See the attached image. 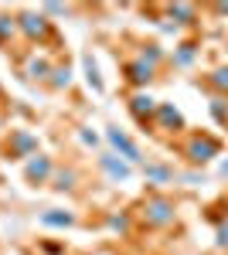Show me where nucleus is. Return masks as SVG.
Instances as JSON below:
<instances>
[{
	"instance_id": "nucleus-16",
	"label": "nucleus",
	"mask_w": 228,
	"mask_h": 255,
	"mask_svg": "<svg viewBox=\"0 0 228 255\" xmlns=\"http://www.w3.org/2000/svg\"><path fill=\"white\" fill-rule=\"evenodd\" d=\"M51 85H55V89H68V85H72V68H68V65L51 68Z\"/></svg>"
},
{
	"instance_id": "nucleus-21",
	"label": "nucleus",
	"mask_w": 228,
	"mask_h": 255,
	"mask_svg": "<svg viewBox=\"0 0 228 255\" xmlns=\"http://www.w3.org/2000/svg\"><path fill=\"white\" fill-rule=\"evenodd\" d=\"M211 85L218 89V92H228V68H218V72H211Z\"/></svg>"
},
{
	"instance_id": "nucleus-4",
	"label": "nucleus",
	"mask_w": 228,
	"mask_h": 255,
	"mask_svg": "<svg viewBox=\"0 0 228 255\" xmlns=\"http://www.w3.org/2000/svg\"><path fill=\"white\" fill-rule=\"evenodd\" d=\"M106 139L113 143V150H116V153H119L123 160H126V163H140V160H143V157H140V146H136L133 139L123 133V129L109 126V129H106Z\"/></svg>"
},
{
	"instance_id": "nucleus-22",
	"label": "nucleus",
	"mask_w": 228,
	"mask_h": 255,
	"mask_svg": "<svg viewBox=\"0 0 228 255\" xmlns=\"http://www.w3.org/2000/svg\"><path fill=\"white\" fill-rule=\"evenodd\" d=\"M174 61H177V65H191V61H194V44H181V51L174 55Z\"/></svg>"
},
{
	"instance_id": "nucleus-8",
	"label": "nucleus",
	"mask_w": 228,
	"mask_h": 255,
	"mask_svg": "<svg viewBox=\"0 0 228 255\" xmlns=\"http://www.w3.org/2000/svg\"><path fill=\"white\" fill-rule=\"evenodd\" d=\"M153 65H147L143 58H133V61H126V79L133 82V85H140V89H147L150 85V79H153Z\"/></svg>"
},
{
	"instance_id": "nucleus-11",
	"label": "nucleus",
	"mask_w": 228,
	"mask_h": 255,
	"mask_svg": "<svg viewBox=\"0 0 228 255\" xmlns=\"http://www.w3.org/2000/svg\"><path fill=\"white\" fill-rule=\"evenodd\" d=\"M41 225L44 228H72L75 225V215L72 211H61V208H51V211L41 215Z\"/></svg>"
},
{
	"instance_id": "nucleus-25",
	"label": "nucleus",
	"mask_w": 228,
	"mask_h": 255,
	"mask_svg": "<svg viewBox=\"0 0 228 255\" xmlns=\"http://www.w3.org/2000/svg\"><path fill=\"white\" fill-rule=\"evenodd\" d=\"M222 174H228V163H225V167H222Z\"/></svg>"
},
{
	"instance_id": "nucleus-18",
	"label": "nucleus",
	"mask_w": 228,
	"mask_h": 255,
	"mask_svg": "<svg viewBox=\"0 0 228 255\" xmlns=\"http://www.w3.org/2000/svg\"><path fill=\"white\" fill-rule=\"evenodd\" d=\"M140 58L147 61V65H153V68H157V65L164 61V51H160V44H147V48L140 51Z\"/></svg>"
},
{
	"instance_id": "nucleus-24",
	"label": "nucleus",
	"mask_w": 228,
	"mask_h": 255,
	"mask_svg": "<svg viewBox=\"0 0 228 255\" xmlns=\"http://www.w3.org/2000/svg\"><path fill=\"white\" fill-rule=\"evenodd\" d=\"M218 249H228V225L218 228Z\"/></svg>"
},
{
	"instance_id": "nucleus-15",
	"label": "nucleus",
	"mask_w": 228,
	"mask_h": 255,
	"mask_svg": "<svg viewBox=\"0 0 228 255\" xmlns=\"http://www.w3.org/2000/svg\"><path fill=\"white\" fill-rule=\"evenodd\" d=\"M27 75H31V79H48V75H51V61L31 58V61H27Z\"/></svg>"
},
{
	"instance_id": "nucleus-5",
	"label": "nucleus",
	"mask_w": 228,
	"mask_h": 255,
	"mask_svg": "<svg viewBox=\"0 0 228 255\" xmlns=\"http://www.w3.org/2000/svg\"><path fill=\"white\" fill-rule=\"evenodd\" d=\"M24 177H27V184H44L48 177H55V160L38 153V157L27 160V167H24Z\"/></svg>"
},
{
	"instance_id": "nucleus-7",
	"label": "nucleus",
	"mask_w": 228,
	"mask_h": 255,
	"mask_svg": "<svg viewBox=\"0 0 228 255\" xmlns=\"http://www.w3.org/2000/svg\"><path fill=\"white\" fill-rule=\"evenodd\" d=\"M10 157H38V139L24 129L10 133Z\"/></svg>"
},
{
	"instance_id": "nucleus-12",
	"label": "nucleus",
	"mask_w": 228,
	"mask_h": 255,
	"mask_svg": "<svg viewBox=\"0 0 228 255\" xmlns=\"http://www.w3.org/2000/svg\"><path fill=\"white\" fill-rule=\"evenodd\" d=\"M75 180H78V174L72 170V167H65V170H55L51 187H55V191H75Z\"/></svg>"
},
{
	"instance_id": "nucleus-3",
	"label": "nucleus",
	"mask_w": 228,
	"mask_h": 255,
	"mask_svg": "<svg viewBox=\"0 0 228 255\" xmlns=\"http://www.w3.org/2000/svg\"><path fill=\"white\" fill-rule=\"evenodd\" d=\"M218 150H222V143L215 136H205V133H198V136L188 139V146H184V153H188L191 163H208V160L218 157Z\"/></svg>"
},
{
	"instance_id": "nucleus-14",
	"label": "nucleus",
	"mask_w": 228,
	"mask_h": 255,
	"mask_svg": "<svg viewBox=\"0 0 228 255\" xmlns=\"http://www.w3.org/2000/svg\"><path fill=\"white\" fill-rule=\"evenodd\" d=\"M143 174L150 177V180H157V184H164V180H171V177H174V170H171V167H164V163H147Z\"/></svg>"
},
{
	"instance_id": "nucleus-9",
	"label": "nucleus",
	"mask_w": 228,
	"mask_h": 255,
	"mask_svg": "<svg viewBox=\"0 0 228 255\" xmlns=\"http://www.w3.org/2000/svg\"><path fill=\"white\" fill-rule=\"evenodd\" d=\"M130 113H133L140 123H147V119H153V113H157V99L147 96V92H136V96L130 99Z\"/></svg>"
},
{
	"instance_id": "nucleus-19",
	"label": "nucleus",
	"mask_w": 228,
	"mask_h": 255,
	"mask_svg": "<svg viewBox=\"0 0 228 255\" xmlns=\"http://www.w3.org/2000/svg\"><path fill=\"white\" fill-rule=\"evenodd\" d=\"M106 225H109L113 232H119V235H126V232H130V215H109Z\"/></svg>"
},
{
	"instance_id": "nucleus-23",
	"label": "nucleus",
	"mask_w": 228,
	"mask_h": 255,
	"mask_svg": "<svg viewBox=\"0 0 228 255\" xmlns=\"http://www.w3.org/2000/svg\"><path fill=\"white\" fill-rule=\"evenodd\" d=\"M78 139H82L85 146H95V143H99V136H95V133H89V129H82V133H78Z\"/></svg>"
},
{
	"instance_id": "nucleus-6",
	"label": "nucleus",
	"mask_w": 228,
	"mask_h": 255,
	"mask_svg": "<svg viewBox=\"0 0 228 255\" xmlns=\"http://www.w3.org/2000/svg\"><path fill=\"white\" fill-rule=\"evenodd\" d=\"M153 119H157V126H160L164 133H181V129H184V116L174 109L171 102H160L157 113H153Z\"/></svg>"
},
{
	"instance_id": "nucleus-17",
	"label": "nucleus",
	"mask_w": 228,
	"mask_h": 255,
	"mask_svg": "<svg viewBox=\"0 0 228 255\" xmlns=\"http://www.w3.org/2000/svg\"><path fill=\"white\" fill-rule=\"evenodd\" d=\"M82 65H85V79H89V85H92L95 92H102V79H99V72H95L92 55H85V58H82Z\"/></svg>"
},
{
	"instance_id": "nucleus-2",
	"label": "nucleus",
	"mask_w": 228,
	"mask_h": 255,
	"mask_svg": "<svg viewBox=\"0 0 228 255\" xmlns=\"http://www.w3.org/2000/svg\"><path fill=\"white\" fill-rule=\"evenodd\" d=\"M17 31L27 41H44L51 34V20L38 10H24V14H17Z\"/></svg>"
},
{
	"instance_id": "nucleus-13",
	"label": "nucleus",
	"mask_w": 228,
	"mask_h": 255,
	"mask_svg": "<svg viewBox=\"0 0 228 255\" xmlns=\"http://www.w3.org/2000/svg\"><path fill=\"white\" fill-rule=\"evenodd\" d=\"M17 34V17H10V14H0V44H10Z\"/></svg>"
},
{
	"instance_id": "nucleus-20",
	"label": "nucleus",
	"mask_w": 228,
	"mask_h": 255,
	"mask_svg": "<svg viewBox=\"0 0 228 255\" xmlns=\"http://www.w3.org/2000/svg\"><path fill=\"white\" fill-rule=\"evenodd\" d=\"M171 17H181V24H194V7L177 3V7H171Z\"/></svg>"
},
{
	"instance_id": "nucleus-1",
	"label": "nucleus",
	"mask_w": 228,
	"mask_h": 255,
	"mask_svg": "<svg viewBox=\"0 0 228 255\" xmlns=\"http://www.w3.org/2000/svg\"><path fill=\"white\" fill-rule=\"evenodd\" d=\"M174 201L171 197H150L147 204H143V221L150 225V228H167L174 221Z\"/></svg>"
},
{
	"instance_id": "nucleus-10",
	"label": "nucleus",
	"mask_w": 228,
	"mask_h": 255,
	"mask_svg": "<svg viewBox=\"0 0 228 255\" xmlns=\"http://www.w3.org/2000/svg\"><path fill=\"white\" fill-rule=\"evenodd\" d=\"M99 167L113 177V180H126V177L133 174V170H130V163H126V160H119L116 153H102V157H99Z\"/></svg>"
}]
</instances>
